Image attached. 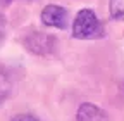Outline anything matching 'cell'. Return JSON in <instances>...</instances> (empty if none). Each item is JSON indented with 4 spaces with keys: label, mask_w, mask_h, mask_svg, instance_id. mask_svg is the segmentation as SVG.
Returning <instances> with one entry per match:
<instances>
[{
    "label": "cell",
    "mask_w": 124,
    "mask_h": 121,
    "mask_svg": "<svg viewBox=\"0 0 124 121\" xmlns=\"http://www.w3.org/2000/svg\"><path fill=\"white\" fill-rule=\"evenodd\" d=\"M24 45L26 49L35 52V54H48L54 47H55V40L48 35H43V33H38V31H33L29 33L26 38H24Z\"/></svg>",
    "instance_id": "3"
},
{
    "label": "cell",
    "mask_w": 124,
    "mask_h": 121,
    "mask_svg": "<svg viewBox=\"0 0 124 121\" xmlns=\"http://www.w3.org/2000/svg\"><path fill=\"white\" fill-rule=\"evenodd\" d=\"M10 88H12V81H10L9 73L5 71L4 66H0V102H4L9 97Z\"/></svg>",
    "instance_id": "5"
},
{
    "label": "cell",
    "mask_w": 124,
    "mask_h": 121,
    "mask_svg": "<svg viewBox=\"0 0 124 121\" xmlns=\"http://www.w3.org/2000/svg\"><path fill=\"white\" fill-rule=\"evenodd\" d=\"M76 121H108V118L95 104L85 102V104L79 105V109H78Z\"/></svg>",
    "instance_id": "4"
},
{
    "label": "cell",
    "mask_w": 124,
    "mask_h": 121,
    "mask_svg": "<svg viewBox=\"0 0 124 121\" xmlns=\"http://www.w3.org/2000/svg\"><path fill=\"white\" fill-rule=\"evenodd\" d=\"M108 10H110V16L114 19L122 21L124 19V0H110Z\"/></svg>",
    "instance_id": "6"
},
{
    "label": "cell",
    "mask_w": 124,
    "mask_h": 121,
    "mask_svg": "<svg viewBox=\"0 0 124 121\" xmlns=\"http://www.w3.org/2000/svg\"><path fill=\"white\" fill-rule=\"evenodd\" d=\"M41 21H43V24L50 26V28L62 29L67 26V10L62 5L48 4L41 10Z\"/></svg>",
    "instance_id": "2"
},
{
    "label": "cell",
    "mask_w": 124,
    "mask_h": 121,
    "mask_svg": "<svg viewBox=\"0 0 124 121\" xmlns=\"http://www.w3.org/2000/svg\"><path fill=\"white\" fill-rule=\"evenodd\" d=\"M4 36H5V21H4L2 16H0V43H2Z\"/></svg>",
    "instance_id": "8"
},
{
    "label": "cell",
    "mask_w": 124,
    "mask_h": 121,
    "mask_svg": "<svg viewBox=\"0 0 124 121\" xmlns=\"http://www.w3.org/2000/svg\"><path fill=\"white\" fill-rule=\"evenodd\" d=\"M72 36L78 40H95L103 36V26L91 9H81L72 23Z\"/></svg>",
    "instance_id": "1"
},
{
    "label": "cell",
    "mask_w": 124,
    "mask_h": 121,
    "mask_svg": "<svg viewBox=\"0 0 124 121\" xmlns=\"http://www.w3.org/2000/svg\"><path fill=\"white\" fill-rule=\"evenodd\" d=\"M10 121H40V119L33 114H16Z\"/></svg>",
    "instance_id": "7"
},
{
    "label": "cell",
    "mask_w": 124,
    "mask_h": 121,
    "mask_svg": "<svg viewBox=\"0 0 124 121\" xmlns=\"http://www.w3.org/2000/svg\"><path fill=\"white\" fill-rule=\"evenodd\" d=\"M29 2H33V0H29Z\"/></svg>",
    "instance_id": "9"
}]
</instances>
